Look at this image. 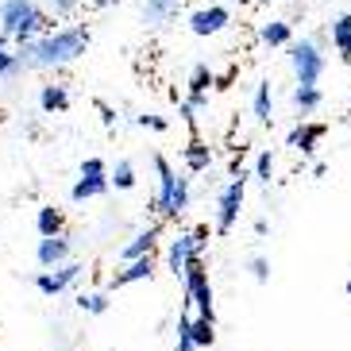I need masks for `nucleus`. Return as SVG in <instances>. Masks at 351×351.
<instances>
[{
	"mask_svg": "<svg viewBox=\"0 0 351 351\" xmlns=\"http://www.w3.org/2000/svg\"><path fill=\"white\" fill-rule=\"evenodd\" d=\"M89 47V27L73 23V27H58V32L43 35L35 43H23L20 51V66L23 70H58V66L77 62Z\"/></svg>",
	"mask_w": 351,
	"mask_h": 351,
	"instance_id": "obj_1",
	"label": "nucleus"
},
{
	"mask_svg": "<svg viewBox=\"0 0 351 351\" xmlns=\"http://www.w3.org/2000/svg\"><path fill=\"white\" fill-rule=\"evenodd\" d=\"M0 32L23 47V43L51 35V20H47V12L35 0H4L0 4Z\"/></svg>",
	"mask_w": 351,
	"mask_h": 351,
	"instance_id": "obj_2",
	"label": "nucleus"
},
{
	"mask_svg": "<svg viewBox=\"0 0 351 351\" xmlns=\"http://www.w3.org/2000/svg\"><path fill=\"white\" fill-rule=\"evenodd\" d=\"M155 174H158V193H155V213L166 220H178L189 208V182L174 174V166L162 155H155Z\"/></svg>",
	"mask_w": 351,
	"mask_h": 351,
	"instance_id": "obj_3",
	"label": "nucleus"
},
{
	"mask_svg": "<svg viewBox=\"0 0 351 351\" xmlns=\"http://www.w3.org/2000/svg\"><path fill=\"white\" fill-rule=\"evenodd\" d=\"M205 243H208V228L182 232V236L170 243V251H166V267L174 270V274H182V278H186V270L193 267V263H201V251H205Z\"/></svg>",
	"mask_w": 351,
	"mask_h": 351,
	"instance_id": "obj_4",
	"label": "nucleus"
},
{
	"mask_svg": "<svg viewBox=\"0 0 351 351\" xmlns=\"http://www.w3.org/2000/svg\"><path fill=\"white\" fill-rule=\"evenodd\" d=\"M289 62H293V73H298V85L301 89H313L324 73V54L313 39H301V43H289Z\"/></svg>",
	"mask_w": 351,
	"mask_h": 351,
	"instance_id": "obj_5",
	"label": "nucleus"
},
{
	"mask_svg": "<svg viewBox=\"0 0 351 351\" xmlns=\"http://www.w3.org/2000/svg\"><path fill=\"white\" fill-rule=\"evenodd\" d=\"M186 301L197 309L201 320H213V324H217V313H213V286H208L205 263H193V267L186 270Z\"/></svg>",
	"mask_w": 351,
	"mask_h": 351,
	"instance_id": "obj_6",
	"label": "nucleus"
},
{
	"mask_svg": "<svg viewBox=\"0 0 351 351\" xmlns=\"http://www.w3.org/2000/svg\"><path fill=\"white\" fill-rule=\"evenodd\" d=\"M108 186H112V178H108V166L101 162V158H85L82 162V178L73 182L70 197L82 205V201H89V197H101L108 193Z\"/></svg>",
	"mask_w": 351,
	"mask_h": 351,
	"instance_id": "obj_7",
	"label": "nucleus"
},
{
	"mask_svg": "<svg viewBox=\"0 0 351 351\" xmlns=\"http://www.w3.org/2000/svg\"><path fill=\"white\" fill-rule=\"evenodd\" d=\"M243 189H247V178L239 174V178H232V182L224 186V193H220V205H217V232L220 236L236 228L239 208H243Z\"/></svg>",
	"mask_w": 351,
	"mask_h": 351,
	"instance_id": "obj_8",
	"label": "nucleus"
},
{
	"mask_svg": "<svg viewBox=\"0 0 351 351\" xmlns=\"http://www.w3.org/2000/svg\"><path fill=\"white\" fill-rule=\"evenodd\" d=\"M228 23H232V12H228V4H208V8H197L193 16H189V32L205 39V35L224 32Z\"/></svg>",
	"mask_w": 351,
	"mask_h": 351,
	"instance_id": "obj_9",
	"label": "nucleus"
},
{
	"mask_svg": "<svg viewBox=\"0 0 351 351\" xmlns=\"http://www.w3.org/2000/svg\"><path fill=\"white\" fill-rule=\"evenodd\" d=\"M158 236H162V224H151V228H143V232H135V236L124 243L120 258H124V263H135V258H147L151 251H155Z\"/></svg>",
	"mask_w": 351,
	"mask_h": 351,
	"instance_id": "obj_10",
	"label": "nucleus"
},
{
	"mask_svg": "<svg viewBox=\"0 0 351 351\" xmlns=\"http://www.w3.org/2000/svg\"><path fill=\"white\" fill-rule=\"evenodd\" d=\"M70 239L66 236H54V239H39V251H35V258H39V267L47 270H58L66 267V258H70Z\"/></svg>",
	"mask_w": 351,
	"mask_h": 351,
	"instance_id": "obj_11",
	"label": "nucleus"
},
{
	"mask_svg": "<svg viewBox=\"0 0 351 351\" xmlns=\"http://www.w3.org/2000/svg\"><path fill=\"white\" fill-rule=\"evenodd\" d=\"M77 274H82V267H77V263H66V267H58L54 274H51V270H47V274H39V278H35V286H39V293L54 298V293H62V289L70 286Z\"/></svg>",
	"mask_w": 351,
	"mask_h": 351,
	"instance_id": "obj_12",
	"label": "nucleus"
},
{
	"mask_svg": "<svg viewBox=\"0 0 351 351\" xmlns=\"http://www.w3.org/2000/svg\"><path fill=\"white\" fill-rule=\"evenodd\" d=\"M324 132H328L324 124H301V128H293V132H289V147H293V151H301V155H313V151H317V143L324 139Z\"/></svg>",
	"mask_w": 351,
	"mask_h": 351,
	"instance_id": "obj_13",
	"label": "nucleus"
},
{
	"mask_svg": "<svg viewBox=\"0 0 351 351\" xmlns=\"http://www.w3.org/2000/svg\"><path fill=\"white\" fill-rule=\"evenodd\" d=\"M35 228H39L43 239H54V236H66V217L58 213L54 205H43L39 217H35Z\"/></svg>",
	"mask_w": 351,
	"mask_h": 351,
	"instance_id": "obj_14",
	"label": "nucleus"
},
{
	"mask_svg": "<svg viewBox=\"0 0 351 351\" xmlns=\"http://www.w3.org/2000/svg\"><path fill=\"white\" fill-rule=\"evenodd\" d=\"M151 274H155V258H151V255H147V258H135V263H128V267L112 278V289L132 286V282H143V278H151Z\"/></svg>",
	"mask_w": 351,
	"mask_h": 351,
	"instance_id": "obj_15",
	"label": "nucleus"
},
{
	"mask_svg": "<svg viewBox=\"0 0 351 351\" xmlns=\"http://www.w3.org/2000/svg\"><path fill=\"white\" fill-rule=\"evenodd\" d=\"M258 39L267 43V47H289V39H293V27H289L286 20H270L258 27Z\"/></svg>",
	"mask_w": 351,
	"mask_h": 351,
	"instance_id": "obj_16",
	"label": "nucleus"
},
{
	"mask_svg": "<svg viewBox=\"0 0 351 351\" xmlns=\"http://www.w3.org/2000/svg\"><path fill=\"white\" fill-rule=\"evenodd\" d=\"M66 104H70V93H66L62 85H43V93H39V108H43L47 116L66 112Z\"/></svg>",
	"mask_w": 351,
	"mask_h": 351,
	"instance_id": "obj_17",
	"label": "nucleus"
},
{
	"mask_svg": "<svg viewBox=\"0 0 351 351\" xmlns=\"http://www.w3.org/2000/svg\"><path fill=\"white\" fill-rule=\"evenodd\" d=\"M208 162H213V151H208L205 139H189L186 147V166L193 170V174H201V170H208Z\"/></svg>",
	"mask_w": 351,
	"mask_h": 351,
	"instance_id": "obj_18",
	"label": "nucleus"
},
{
	"mask_svg": "<svg viewBox=\"0 0 351 351\" xmlns=\"http://www.w3.org/2000/svg\"><path fill=\"white\" fill-rule=\"evenodd\" d=\"M178 16V0H147L143 4V20L147 23H166Z\"/></svg>",
	"mask_w": 351,
	"mask_h": 351,
	"instance_id": "obj_19",
	"label": "nucleus"
},
{
	"mask_svg": "<svg viewBox=\"0 0 351 351\" xmlns=\"http://www.w3.org/2000/svg\"><path fill=\"white\" fill-rule=\"evenodd\" d=\"M332 43H336L340 58H351V12L332 20Z\"/></svg>",
	"mask_w": 351,
	"mask_h": 351,
	"instance_id": "obj_20",
	"label": "nucleus"
},
{
	"mask_svg": "<svg viewBox=\"0 0 351 351\" xmlns=\"http://www.w3.org/2000/svg\"><path fill=\"white\" fill-rule=\"evenodd\" d=\"M23 66H20V54L8 51V35L0 32V77H16Z\"/></svg>",
	"mask_w": 351,
	"mask_h": 351,
	"instance_id": "obj_21",
	"label": "nucleus"
},
{
	"mask_svg": "<svg viewBox=\"0 0 351 351\" xmlns=\"http://www.w3.org/2000/svg\"><path fill=\"white\" fill-rule=\"evenodd\" d=\"M217 85V77H213V70L208 66H197L193 73H189V97H208V89Z\"/></svg>",
	"mask_w": 351,
	"mask_h": 351,
	"instance_id": "obj_22",
	"label": "nucleus"
},
{
	"mask_svg": "<svg viewBox=\"0 0 351 351\" xmlns=\"http://www.w3.org/2000/svg\"><path fill=\"white\" fill-rule=\"evenodd\" d=\"M189 336H193L197 348H213V340H217V332H213V320L189 317Z\"/></svg>",
	"mask_w": 351,
	"mask_h": 351,
	"instance_id": "obj_23",
	"label": "nucleus"
},
{
	"mask_svg": "<svg viewBox=\"0 0 351 351\" xmlns=\"http://www.w3.org/2000/svg\"><path fill=\"white\" fill-rule=\"evenodd\" d=\"M293 104H298L301 112H313V108H320V89L313 85V89H293Z\"/></svg>",
	"mask_w": 351,
	"mask_h": 351,
	"instance_id": "obj_24",
	"label": "nucleus"
},
{
	"mask_svg": "<svg viewBox=\"0 0 351 351\" xmlns=\"http://www.w3.org/2000/svg\"><path fill=\"white\" fill-rule=\"evenodd\" d=\"M251 108H255V116L263 120V124H270V85H267V82L255 89V101H251Z\"/></svg>",
	"mask_w": 351,
	"mask_h": 351,
	"instance_id": "obj_25",
	"label": "nucleus"
},
{
	"mask_svg": "<svg viewBox=\"0 0 351 351\" xmlns=\"http://www.w3.org/2000/svg\"><path fill=\"white\" fill-rule=\"evenodd\" d=\"M77 305H82L85 313H93V317L108 313V298H104V293H82V298H77Z\"/></svg>",
	"mask_w": 351,
	"mask_h": 351,
	"instance_id": "obj_26",
	"label": "nucleus"
},
{
	"mask_svg": "<svg viewBox=\"0 0 351 351\" xmlns=\"http://www.w3.org/2000/svg\"><path fill=\"white\" fill-rule=\"evenodd\" d=\"M112 182H116V189H132L135 186V166L132 162H116Z\"/></svg>",
	"mask_w": 351,
	"mask_h": 351,
	"instance_id": "obj_27",
	"label": "nucleus"
},
{
	"mask_svg": "<svg viewBox=\"0 0 351 351\" xmlns=\"http://www.w3.org/2000/svg\"><path fill=\"white\" fill-rule=\"evenodd\" d=\"M174 351H197L193 336H189V317L178 320V343H174Z\"/></svg>",
	"mask_w": 351,
	"mask_h": 351,
	"instance_id": "obj_28",
	"label": "nucleus"
},
{
	"mask_svg": "<svg viewBox=\"0 0 351 351\" xmlns=\"http://www.w3.org/2000/svg\"><path fill=\"white\" fill-rule=\"evenodd\" d=\"M255 174L263 178V182H270V178H274V158H270V151H263V155L255 158Z\"/></svg>",
	"mask_w": 351,
	"mask_h": 351,
	"instance_id": "obj_29",
	"label": "nucleus"
},
{
	"mask_svg": "<svg viewBox=\"0 0 351 351\" xmlns=\"http://www.w3.org/2000/svg\"><path fill=\"white\" fill-rule=\"evenodd\" d=\"M251 274H255V282H267L270 278V263H267V258H251Z\"/></svg>",
	"mask_w": 351,
	"mask_h": 351,
	"instance_id": "obj_30",
	"label": "nucleus"
},
{
	"mask_svg": "<svg viewBox=\"0 0 351 351\" xmlns=\"http://www.w3.org/2000/svg\"><path fill=\"white\" fill-rule=\"evenodd\" d=\"M139 124H143V128H155V132H166V120H162V116H139Z\"/></svg>",
	"mask_w": 351,
	"mask_h": 351,
	"instance_id": "obj_31",
	"label": "nucleus"
},
{
	"mask_svg": "<svg viewBox=\"0 0 351 351\" xmlns=\"http://www.w3.org/2000/svg\"><path fill=\"white\" fill-rule=\"evenodd\" d=\"M51 8L58 12V16H66V12H73V8H77V0H51Z\"/></svg>",
	"mask_w": 351,
	"mask_h": 351,
	"instance_id": "obj_32",
	"label": "nucleus"
},
{
	"mask_svg": "<svg viewBox=\"0 0 351 351\" xmlns=\"http://www.w3.org/2000/svg\"><path fill=\"white\" fill-rule=\"evenodd\" d=\"M97 108H101V120H104L108 128H112V124H116V112H112V108H108L104 101H97Z\"/></svg>",
	"mask_w": 351,
	"mask_h": 351,
	"instance_id": "obj_33",
	"label": "nucleus"
},
{
	"mask_svg": "<svg viewBox=\"0 0 351 351\" xmlns=\"http://www.w3.org/2000/svg\"><path fill=\"white\" fill-rule=\"evenodd\" d=\"M197 108H193V104H189V101H182V116H186V120H189V124H193V120H197Z\"/></svg>",
	"mask_w": 351,
	"mask_h": 351,
	"instance_id": "obj_34",
	"label": "nucleus"
},
{
	"mask_svg": "<svg viewBox=\"0 0 351 351\" xmlns=\"http://www.w3.org/2000/svg\"><path fill=\"white\" fill-rule=\"evenodd\" d=\"M220 4H232V0H220Z\"/></svg>",
	"mask_w": 351,
	"mask_h": 351,
	"instance_id": "obj_35",
	"label": "nucleus"
},
{
	"mask_svg": "<svg viewBox=\"0 0 351 351\" xmlns=\"http://www.w3.org/2000/svg\"><path fill=\"white\" fill-rule=\"evenodd\" d=\"M348 293H351V282H348Z\"/></svg>",
	"mask_w": 351,
	"mask_h": 351,
	"instance_id": "obj_36",
	"label": "nucleus"
},
{
	"mask_svg": "<svg viewBox=\"0 0 351 351\" xmlns=\"http://www.w3.org/2000/svg\"><path fill=\"white\" fill-rule=\"evenodd\" d=\"M267 4H270V0H267Z\"/></svg>",
	"mask_w": 351,
	"mask_h": 351,
	"instance_id": "obj_37",
	"label": "nucleus"
}]
</instances>
